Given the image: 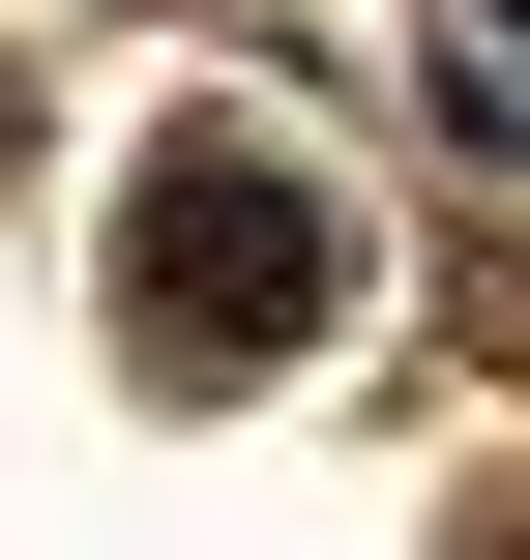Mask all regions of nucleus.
I'll return each mask as SVG.
<instances>
[{
	"instance_id": "obj_1",
	"label": "nucleus",
	"mask_w": 530,
	"mask_h": 560,
	"mask_svg": "<svg viewBox=\"0 0 530 560\" xmlns=\"http://www.w3.org/2000/svg\"><path fill=\"white\" fill-rule=\"evenodd\" d=\"M295 325H354V207H325L295 148L177 118V148H148V354H295Z\"/></svg>"
}]
</instances>
